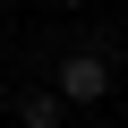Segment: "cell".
<instances>
[{
	"label": "cell",
	"mask_w": 128,
	"mask_h": 128,
	"mask_svg": "<svg viewBox=\"0 0 128 128\" xmlns=\"http://www.w3.org/2000/svg\"><path fill=\"white\" fill-rule=\"evenodd\" d=\"M51 94L68 102V111H86V102H102V94H111V60H102V51H68V60L51 68Z\"/></svg>",
	"instance_id": "6da1fadb"
},
{
	"label": "cell",
	"mask_w": 128,
	"mask_h": 128,
	"mask_svg": "<svg viewBox=\"0 0 128 128\" xmlns=\"http://www.w3.org/2000/svg\"><path fill=\"white\" fill-rule=\"evenodd\" d=\"M17 128H68V102H60L51 86H34V94L17 102Z\"/></svg>",
	"instance_id": "7a4b0ae2"
},
{
	"label": "cell",
	"mask_w": 128,
	"mask_h": 128,
	"mask_svg": "<svg viewBox=\"0 0 128 128\" xmlns=\"http://www.w3.org/2000/svg\"><path fill=\"white\" fill-rule=\"evenodd\" d=\"M60 9H86V0H60Z\"/></svg>",
	"instance_id": "3957f363"
}]
</instances>
